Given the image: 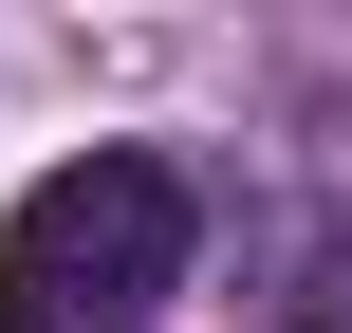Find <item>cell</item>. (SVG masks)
I'll return each instance as SVG.
<instances>
[{"label":"cell","mask_w":352,"mask_h":333,"mask_svg":"<svg viewBox=\"0 0 352 333\" xmlns=\"http://www.w3.org/2000/svg\"><path fill=\"white\" fill-rule=\"evenodd\" d=\"M186 297V167L167 148H93L56 185H19L0 222V333H148Z\"/></svg>","instance_id":"6da1fadb"},{"label":"cell","mask_w":352,"mask_h":333,"mask_svg":"<svg viewBox=\"0 0 352 333\" xmlns=\"http://www.w3.org/2000/svg\"><path fill=\"white\" fill-rule=\"evenodd\" d=\"M316 333H352V260H334V297H316Z\"/></svg>","instance_id":"7a4b0ae2"}]
</instances>
